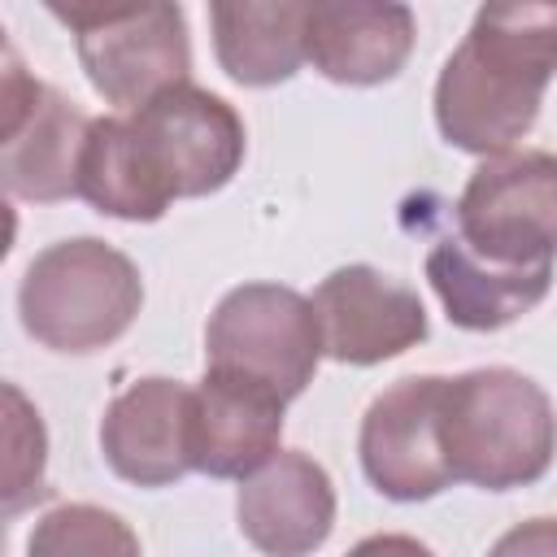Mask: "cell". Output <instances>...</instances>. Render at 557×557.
<instances>
[{
  "mask_svg": "<svg viewBox=\"0 0 557 557\" xmlns=\"http://www.w3.org/2000/svg\"><path fill=\"white\" fill-rule=\"evenodd\" d=\"M209 370L244 374L283 400H296L322 361L313 300L283 283L231 287L205 326Z\"/></svg>",
  "mask_w": 557,
  "mask_h": 557,
  "instance_id": "cell-6",
  "label": "cell"
},
{
  "mask_svg": "<svg viewBox=\"0 0 557 557\" xmlns=\"http://www.w3.org/2000/svg\"><path fill=\"white\" fill-rule=\"evenodd\" d=\"M244 117L213 91L178 83L148 104L91 117L78 196L109 218L157 222L174 200L209 196L244 165Z\"/></svg>",
  "mask_w": 557,
  "mask_h": 557,
  "instance_id": "cell-1",
  "label": "cell"
},
{
  "mask_svg": "<svg viewBox=\"0 0 557 557\" xmlns=\"http://www.w3.org/2000/svg\"><path fill=\"white\" fill-rule=\"evenodd\" d=\"M348 557H435V553L413 535H370V540L352 544Z\"/></svg>",
  "mask_w": 557,
  "mask_h": 557,
  "instance_id": "cell-20",
  "label": "cell"
},
{
  "mask_svg": "<svg viewBox=\"0 0 557 557\" xmlns=\"http://www.w3.org/2000/svg\"><path fill=\"white\" fill-rule=\"evenodd\" d=\"M487 557H557V518H531L509 527Z\"/></svg>",
  "mask_w": 557,
  "mask_h": 557,
  "instance_id": "cell-19",
  "label": "cell"
},
{
  "mask_svg": "<svg viewBox=\"0 0 557 557\" xmlns=\"http://www.w3.org/2000/svg\"><path fill=\"white\" fill-rule=\"evenodd\" d=\"M0 174L4 191L35 205L78 196V161L91 117L57 87L30 78L13 48H4L0 83Z\"/></svg>",
  "mask_w": 557,
  "mask_h": 557,
  "instance_id": "cell-8",
  "label": "cell"
},
{
  "mask_svg": "<svg viewBox=\"0 0 557 557\" xmlns=\"http://www.w3.org/2000/svg\"><path fill=\"white\" fill-rule=\"evenodd\" d=\"M322 352L344 366H379L426 339V309L413 287L374 265H339L313 292Z\"/></svg>",
  "mask_w": 557,
  "mask_h": 557,
  "instance_id": "cell-10",
  "label": "cell"
},
{
  "mask_svg": "<svg viewBox=\"0 0 557 557\" xmlns=\"http://www.w3.org/2000/svg\"><path fill=\"white\" fill-rule=\"evenodd\" d=\"M413 9L396 0H322L305 9V61L331 83L374 87L413 52Z\"/></svg>",
  "mask_w": 557,
  "mask_h": 557,
  "instance_id": "cell-14",
  "label": "cell"
},
{
  "mask_svg": "<svg viewBox=\"0 0 557 557\" xmlns=\"http://www.w3.org/2000/svg\"><path fill=\"white\" fill-rule=\"evenodd\" d=\"M283 396L270 387L226 374V370H205V379L191 387V418H187V453L191 470L209 479H248L257 474L283 440Z\"/></svg>",
  "mask_w": 557,
  "mask_h": 557,
  "instance_id": "cell-11",
  "label": "cell"
},
{
  "mask_svg": "<svg viewBox=\"0 0 557 557\" xmlns=\"http://www.w3.org/2000/svg\"><path fill=\"white\" fill-rule=\"evenodd\" d=\"M557 74V4H483L435 78L440 135L479 157L509 152Z\"/></svg>",
  "mask_w": 557,
  "mask_h": 557,
  "instance_id": "cell-2",
  "label": "cell"
},
{
  "mask_svg": "<svg viewBox=\"0 0 557 557\" xmlns=\"http://www.w3.org/2000/svg\"><path fill=\"white\" fill-rule=\"evenodd\" d=\"M144 305V278L126 252L78 235L44 248L17 287V313L30 339L52 352H96L126 335Z\"/></svg>",
  "mask_w": 557,
  "mask_h": 557,
  "instance_id": "cell-4",
  "label": "cell"
},
{
  "mask_svg": "<svg viewBox=\"0 0 557 557\" xmlns=\"http://www.w3.org/2000/svg\"><path fill=\"white\" fill-rule=\"evenodd\" d=\"M48 13L74 30L91 87L126 113L191 83V39L178 4H48Z\"/></svg>",
  "mask_w": 557,
  "mask_h": 557,
  "instance_id": "cell-5",
  "label": "cell"
},
{
  "mask_svg": "<svg viewBox=\"0 0 557 557\" xmlns=\"http://www.w3.org/2000/svg\"><path fill=\"white\" fill-rule=\"evenodd\" d=\"M457 235L505 265H553L557 157L540 148L487 157L457 196Z\"/></svg>",
  "mask_w": 557,
  "mask_h": 557,
  "instance_id": "cell-7",
  "label": "cell"
},
{
  "mask_svg": "<svg viewBox=\"0 0 557 557\" xmlns=\"http://www.w3.org/2000/svg\"><path fill=\"white\" fill-rule=\"evenodd\" d=\"M26 557H144L135 531L100 509V505H57L48 509L30 540H26Z\"/></svg>",
  "mask_w": 557,
  "mask_h": 557,
  "instance_id": "cell-17",
  "label": "cell"
},
{
  "mask_svg": "<svg viewBox=\"0 0 557 557\" xmlns=\"http://www.w3.org/2000/svg\"><path fill=\"white\" fill-rule=\"evenodd\" d=\"M426 278L448 313L453 326L461 331H500L531 313L548 287H553V265H505L483 252H474L457 231L440 235L426 252Z\"/></svg>",
  "mask_w": 557,
  "mask_h": 557,
  "instance_id": "cell-15",
  "label": "cell"
},
{
  "mask_svg": "<svg viewBox=\"0 0 557 557\" xmlns=\"http://www.w3.org/2000/svg\"><path fill=\"white\" fill-rule=\"evenodd\" d=\"M440 431L453 483H474L483 492H509L544 479L557 453V413L548 392L509 366H483L448 379Z\"/></svg>",
  "mask_w": 557,
  "mask_h": 557,
  "instance_id": "cell-3",
  "label": "cell"
},
{
  "mask_svg": "<svg viewBox=\"0 0 557 557\" xmlns=\"http://www.w3.org/2000/svg\"><path fill=\"white\" fill-rule=\"evenodd\" d=\"M305 9L300 0L209 4L218 65L244 87L287 83L305 61Z\"/></svg>",
  "mask_w": 557,
  "mask_h": 557,
  "instance_id": "cell-16",
  "label": "cell"
},
{
  "mask_svg": "<svg viewBox=\"0 0 557 557\" xmlns=\"http://www.w3.org/2000/svg\"><path fill=\"white\" fill-rule=\"evenodd\" d=\"M4 400H9V470H4V509L17 513L26 500H39L44 487V453H48V435L39 413L26 405V396L4 383Z\"/></svg>",
  "mask_w": 557,
  "mask_h": 557,
  "instance_id": "cell-18",
  "label": "cell"
},
{
  "mask_svg": "<svg viewBox=\"0 0 557 557\" xmlns=\"http://www.w3.org/2000/svg\"><path fill=\"white\" fill-rule=\"evenodd\" d=\"M444 383L440 374H409L379 392L361 418V470L387 500H431L453 483L444 453Z\"/></svg>",
  "mask_w": 557,
  "mask_h": 557,
  "instance_id": "cell-9",
  "label": "cell"
},
{
  "mask_svg": "<svg viewBox=\"0 0 557 557\" xmlns=\"http://www.w3.org/2000/svg\"><path fill=\"white\" fill-rule=\"evenodd\" d=\"M244 540L265 557H309L335 527L331 474L309 453H274L235 496Z\"/></svg>",
  "mask_w": 557,
  "mask_h": 557,
  "instance_id": "cell-13",
  "label": "cell"
},
{
  "mask_svg": "<svg viewBox=\"0 0 557 557\" xmlns=\"http://www.w3.org/2000/svg\"><path fill=\"white\" fill-rule=\"evenodd\" d=\"M191 387L178 379H135L100 418V448L117 479L135 487H170L191 470L187 453Z\"/></svg>",
  "mask_w": 557,
  "mask_h": 557,
  "instance_id": "cell-12",
  "label": "cell"
}]
</instances>
